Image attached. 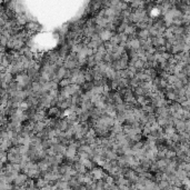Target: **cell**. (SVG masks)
Returning a JSON list of instances; mask_svg holds the SVG:
<instances>
[{
    "label": "cell",
    "mask_w": 190,
    "mask_h": 190,
    "mask_svg": "<svg viewBox=\"0 0 190 190\" xmlns=\"http://www.w3.org/2000/svg\"><path fill=\"white\" fill-rule=\"evenodd\" d=\"M28 179H29V178H28L24 173H21V175H19V173H18L17 177H16V179L13 181H15L17 186H24V185H26V182H27Z\"/></svg>",
    "instance_id": "cell-5"
},
{
    "label": "cell",
    "mask_w": 190,
    "mask_h": 190,
    "mask_svg": "<svg viewBox=\"0 0 190 190\" xmlns=\"http://www.w3.org/2000/svg\"><path fill=\"white\" fill-rule=\"evenodd\" d=\"M157 185H158V187H159V189H160V190H167L169 187H170V185H169V182L167 180L159 181V182H157Z\"/></svg>",
    "instance_id": "cell-7"
},
{
    "label": "cell",
    "mask_w": 190,
    "mask_h": 190,
    "mask_svg": "<svg viewBox=\"0 0 190 190\" xmlns=\"http://www.w3.org/2000/svg\"><path fill=\"white\" fill-rule=\"evenodd\" d=\"M15 190H27V188H26V186H16Z\"/></svg>",
    "instance_id": "cell-9"
},
{
    "label": "cell",
    "mask_w": 190,
    "mask_h": 190,
    "mask_svg": "<svg viewBox=\"0 0 190 190\" xmlns=\"http://www.w3.org/2000/svg\"><path fill=\"white\" fill-rule=\"evenodd\" d=\"M46 113H47V117L48 118H54V119H57V118H60L61 117V111L58 107H50L46 110Z\"/></svg>",
    "instance_id": "cell-3"
},
{
    "label": "cell",
    "mask_w": 190,
    "mask_h": 190,
    "mask_svg": "<svg viewBox=\"0 0 190 190\" xmlns=\"http://www.w3.org/2000/svg\"><path fill=\"white\" fill-rule=\"evenodd\" d=\"M90 173H91V176H92V178L95 181L101 180V179L105 178L106 175H107V173L103 171V169H101V168H92L90 170Z\"/></svg>",
    "instance_id": "cell-2"
},
{
    "label": "cell",
    "mask_w": 190,
    "mask_h": 190,
    "mask_svg": "<svg viewBox=\"0 0 190 190\" xmlns=\"http://www.w3.org/2000/svg\"><path fill=\"white\" fill-rule=\"evenodd\" d=\"M49 183L47 182L46 180H45L42 177H39V178H37V180H36V185H34V187H37L38 189H41V188H44V187H46V186H48Z\"/></svg>",
    "instance_id": "cell-6"
},
{
    "label": "cell",
    "mask_w": 190,
    "mask_h": 190,
    "mask_svg": "<svg viewBox=\"0 0 190 190\" xmlns=\"http://www.w3.org/2000/svg\"><path fill=\"white\" fill-rule=\"evenodd\" d=\"M167 190H182V188L180 187H175V186H170Z\"/></svg>",
    "instance_id": "cell-10"
},
{
    "label": "cell",
    "mask_w": 190,
    "mask_h": 190,
    "mask_svg": "<svg viewBox=\"0 0 190 190\" xmlns=\"http://www.w3.org/2000/svg\"><path fill=\"white\" fill-rule=\"evenodd\" d=\"M24 30L27 32L29 36H31V34H36L37 31H39V30H40V26L37 24L36 21H29L27 24H26V27H24Z\"/></svg>",
    "instance_id": "cell-1"
},
{
    "label": "cell",
    "mask_w": 190,
    "mask_h": 190,
    "mask_svg": "<svg viewBox=\"0 0 190 190\" xmlns=\"http://www.w3.org/2000/svg\"><path fill=\"white\" fill-rule=\"evenodd\" d=\"M69 85H71V81H70V79H67V78L60 80L58 83V86H60L61 88H66V87H68Z\"/></svg>",
    "instance_id": "cell-8"
},
{
    "label": "cell",
    "mask_w": 190,
    "mask_h": 190,
    "mask_svg": "<svg viewBox=\"0 0 190 190\" xmlns=\"http://www.w3.org/2000/svg\"><path fill=\"white\" fill-rule=\"evenodd\" d=\"M116 32H112V31H109V30H105L103 29V31L100 32L98 36H99V38L101 39V41L103 42H107L110 40V38H111L113 34H115Z\"/></svg>",
    "instance_id": "cell-4"
}]
</instances>
